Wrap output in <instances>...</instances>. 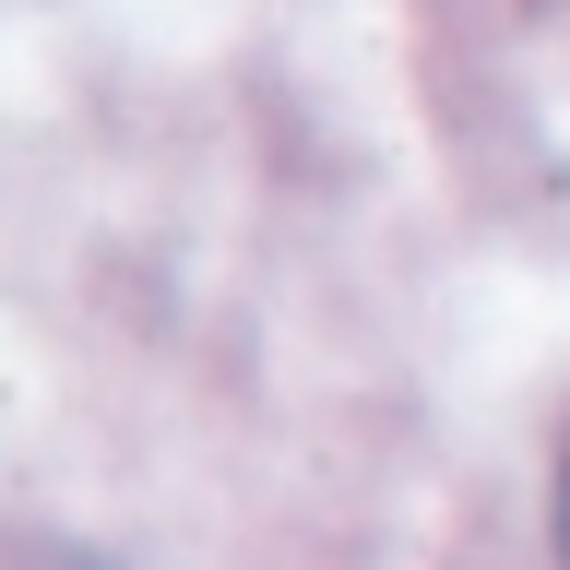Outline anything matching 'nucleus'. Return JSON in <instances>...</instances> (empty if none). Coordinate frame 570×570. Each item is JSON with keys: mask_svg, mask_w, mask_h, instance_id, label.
Wrapping results in <instances>:
<instances>
[{"mask_svg": "<svg viewBox=\"0 0 570 570\" xmlns=\"http://www.w3.org/2000/svg\"><path fill=\"white\" fill-rule=\"evenodd\" d=\"M559 534H570V488H559Z\"/></svg>", "mask_w": 570, "mask_h": 570, "instance_id": "nucleus-1", "label": "nucleus"}]
</instances>
